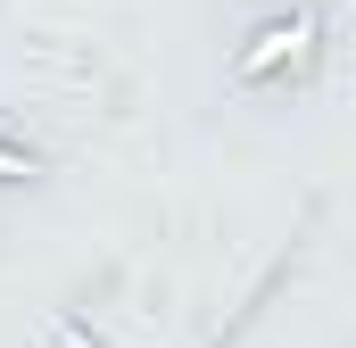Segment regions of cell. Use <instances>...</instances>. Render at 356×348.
<instances>
[{"mask_svg": "<svg viewBox=\"0 0 356 348\" xmlns=\"http://www.w3.org/2000/svg\"><path fill=\"white\" fill-rule=\"evenodd\" d=\"M315 33H323V25H315V8H282L273 25L249 33V50H232V84L249 91L257 75H266V58H290V75H307V67H315V50H323Z\"/></svg>", "mask_w": 356, "mask_h": 348, "instance_id": "obj_1", "label": "cell"}, {"mask_svg": "<svg viewBox=\"0 0 356 348\" xmlns=\"http://www.w3.org/2000/svg\"><path fill=\"white\" fill-rule=\"evenodd\" d=\"M33 348H108V340L91 332L75 307H50V315H42V332H33Z\"/></svg>", "mask_w": 356, "mask_h": 348, "instance_id": "obj_2", "label": "cell"}, {"mask_svg": "<svg viewBox=\"0 0 356 348\" xmlns=\"http://www.w3.org/2000/svg\"><path fill=\"white\" fill-rule=\"evenodd\" d=\"M8 182H42V150H25V141L0 133V191H8Z\"/></svg>", "mask_w": 356, "mask_h": 348, "instance_id": "obj_3", "label": "cell"}]
</instances>
